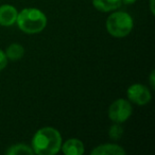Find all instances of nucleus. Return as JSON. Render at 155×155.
<instances>
[{
    "mask_svg": "<svg viewBox=\"0 0 155 155\" xmlns=\"http://www.w3.org/2000/svg\"><path fill=\"white\" fill-rule=\"evenodd\" d=\"M123 3H125V5H134V3L137 1V0H121Z\"/></svg>",
    "mask_w": 155,
    "mask_h": 155,
    "instance_id": "nucleus-15",
    "label": "nucleus"
},
{
    "mask_svg": "<svg viewBox=\"0 0 155 155\" xmlns=\"http://www.w3.org/2000/svg\"><path fill=\"white\" fill-rule=\"evenodd\" d=\"M123 135V127H121V123H115L110 127L108 130V136H110V139L115 140H119Z\"/></svg>",
    "mask_w": 155,
    "mask_h": 155,
    "instance_id": "nucleus-12",
    "label": "nucleus"
},
{
    "mask_svg": "<svg viewBox=\"0 0 155 155\" xmlns=\"http://www.w3.org/2000/svg\"><path fill=\"white\" fill-rule=\"evenodd\" d=\"M133 107L130 101L118 99L110 104L108 108V118L115 123H123L131 117Z\"/></svg>",
    "mask_w": 155,
    "mask_h": 155,
    "instance_id": "nucleus-4",
    "label": "nucleus"
},
{
    "mask_svg": "<svg viewBox=\"0 0 155 155\" xmlns=\"http://www.w3.org/2000/svg\"><path fill=\"white\" fill-rule=\"evenodd\" d=\"M18 11L11 5H3L0 7V26L11 27L16 24Z\"/></svg>",
    "mask_w": 155,
    "mask_h": 155,
    "instance_id": "nucleus-6",
    "label": "nucleus"
},
{
    "mask_svg": "<svg viewBox=\"0 0 155 155\" xmlns=\"http://www.w3.org/2000/svg\"><path fill=\"white\" fill-rule=\"evenodd\" d=\"M7 154L9 155H20V154H25V155H32L34 154L32 148L28 144L25 143H16L13 146L9 147V149L7 150Z\"/></svg>",
    "mask_w": 155,
    "mask_h": 155,
    "instance_id": "nucleus-11",
    "label": "nucleus"
},
{
    "mask_svg": "<svg viewBox=\"0 0 155 155\" xmlns=\"http://www.w3.org/2000/svg\"><path fill=\"white\" fill-rule=\"evenodd\" d=\"M121 0H93L94 8L103 13L118 10L121 7Z\"/></svg>",
    "mask_w": 155,
    "mask_h": 155,
    "instance_id": "nucleus-9",
    "label": "nucleus"
},
{
    "mask_svg": "<svg viewBox=\"0 0 155 155\" xmlns=\"http://www.w3.org/2000/svg\"><path fill=\"white\" fill-rule=\"evenodd\" d=\"M127 96L130 102L139 106L146 105L151 101V93L149 88L146 85L139 83L131 85L127 91Z\"/></svg>",
    "mask_w": 155,
    "mask_h": 155,
    "instance_id": "nucleus-5",
    "label": "nucleus"
},
{
    "mask_svg": "<svg viewBox=\"0 0 155 155\" xmlns=\"http://www.w3.org/2000/svg\"><path fill=\"white\" fill-rule=\"evenodd\" d=\"M151 12H152V14H154V9H153V0H151Z\"/></svg>",
    "mask_w": 155,
    "mask_h": 155,
    "instance_id": "nucleus-16",
    "label": "nucleus"
},
{
    "mask_svg": "<svg viewBox=\"0 0 155 155\" xmlns=\"http://www.w3.org/2000/svg\"><path fill=\"white\" fill-rule=\"evenodd\" d=\"M150 85L152 88H154V71L151 72V75H150Z\"/></svg>",
    "mask_w": 155,
    "mask_h": 155,
    "instance_id": "nucleus-14",
    "label": "nucleus"
},
{
    "mask_svg": "<svg viewBox=\"0 0 155 155\" xmlns=\"http://www.w3.org/2000/svg\"><path fill=\"white\" fill-rule=\"evenodd\" d=\"M62 135L56 129L45 127L39 129L32 138V148L34 154L54 155L61 151Z\"/></svg>",
    "mask_w": 155,
    "mask_h": 155,
    "instance_id": "nucleus-1",
    "label": "nucleus"
},
{
    "mask_svg": "<svg viewBox=\"0 0 155 155\" xmlns=\"http://www.w3.org/2000/svg\"><path fill=\"white\" fill-rule=\"evenodd\" d=\"M106 30L116 38H123L132 32L134 20L129 13L123 11L113 12L106 19Z\"/></svg>",
    "mask_w": 155,
    "mask_h": 155,
    "instance_id": "nucleus-3",
    "label": "nucleus"
},
{
    "mask_svg": "<svg viewBox=\"0 0 155 155\" xmlns=\"http://www.w3.org/2000/svg\"><path fill=\"white\" fill-rule=\"evenodd\" d=\"M61 150L65 155H82L84 154L85 149L81 140L77 138H70L62 144Z\"/></svg>",
    "mask_w": 155,
    "mask_h": 155,
    "instance_id": "nucleus-7",
    "label": "nucleus"
},
{
    "mask_svg": "<svg viewBox=\"0 0 155 155\" xmlns=\"http://www.w3.org/2000/svg\"><path fill=\"white\" fill-rule=\"evenodd\" d=\"M47 16L36 8H26L18 13L16 24L22 32L27 34H36L47 27Z\"/></svg>",
    "mask_w": 155,
    "mask_h": 155,
    "instance_id": "nucleus-2",
    "label": "nucleus"
},
{
    "mask_svg": "<svg viewBox=\"0 0 155 155\" xmlns=\"http://www.w3.org/2000/svg\"><path fill=\"white\" fill-rule=\"evenodd\" d=\"M8 62H9V60H8L7 55H5V52L0 49V71L3 70L7 67Z\"/></svg>",
    "mask_w": 155,
    "mask_h": 155,
    "instance_id": "nucleus-13",
    "label": "nucleus"
},
{
    "mask_svg": "<svg viewBox=\"0 0 155 155\" xmlns=\"http://www.w3.org/2000/svg\"><path fill=\"white\" fill-rule=\"evenodd\" d=\"M24 54H25V48L20 44L17 43H14L12 45H10L7 48V50H5V55H7L8 60L13 61V62L20 60L24 56Z\"/></svg>",
    "mask_w": 155,
    "mask_h": 155,
    "instance_id": "nucleus-10",
    "label": "nucleus"
},
{
    "mask_svg": "<svg viewBox=\"0 0 155 155\" xmlns=\"http://www.w3.org/2000/svg\"><path fill=\"white\" fill-rule=\"evenodd\" d=\"M91 155H125V151L122 147L115 143L100 144L91 152Z\"/></svg>",
    "mask_w": 155,
    "mask_h": 155,
    "instance_id": "nucleus-8",
    "label": "nucleus"
}]
</instances>
